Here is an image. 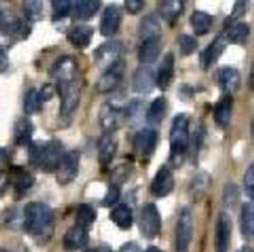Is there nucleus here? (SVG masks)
<instances>
[{
	"label": "nucleus",
	"instance_id": "14",
	"mask_svg": "<svg viewBox=\"0 0 254 252\" xmlns=\"http://www.w3.org/2000/svg\"><path fill=\"white\" fill-rule=\"evenodd\" d=\"M161 32H163V29H161V20L158 14L150 12V14L145 15L141 19L138 29L140 44L144 41H149V40L161 39Z\"/></svg>",
	"mask_w": 254,
	"mask_h": 252
},
{
	"label": "nucleus",
	"instance_id": "43",
	"mask_svg": "<svg viewBox=\"0 0 254 252\" xmlns=\"http://www.w3.org/2000/svg\"><path fill=\"white\" fill-rule=\"evenodd\" d=\"M238 186L236 184H227L223 189V204L226 206H233L238 200Z\"/></svg>",
	"mask_w": 254,
	"mask_h": 252
},
{
	"label": "nucleus",
	"instance_id": "8",
	"mask_svg": "<svg viewBox=\"0 0 254 252\" xmlns=\"http://www.w3.org/2000/svg\"><path fill=\"white\" fill-rule=\"evenodd\" d=\"M81 153L78 151L64 152L56 169V180L61 185L72 183L78 175Z\"/></svg>",
	"mask_w": 254,
	"mask_h": 252
},
{
	"label": "nucleus",
	"instance_id": "49",
	"mask_svg": "<svg viewBox=\"0 0 254 252\" xmlns=\"http://www.w3.org/2000/svg\"><path fill=\"white\" fill-rule=\"evenodd\" d=\"M140 246L138 245L134 241H129V243L124 244L123 246L121 248L119 252H140Z\"/></svg>",
	"mask_w": 254,
	"mask_h": 252
},
{
	"label": "nucleus",
	"instance_id": "37",
	"mask_svg": "<svg viewBox=\"0 0 254 252\" xmlns=\"http://www.w3.org/2000/svg\"><path fill=\"white\" fill-rule=\"evenodd\" d=\"M52 19L61 20L72 12L73 1L71 0H52Z\"/></svg>",
	"mask_w": 254,
	"mask_h": 252
},
{
	"label": "nucleus",
	"instance_id": "54",
	"mask_svg": "<svg viewBox=\"0 0 254 252\" xmlns=\"http://www.w3.org/2000/svg\"><path fill=\"white\" fill-rule=\"evenodd\" d=\"M237 252H253V250L250 248V246H243V248H241Z\"/></svg>",
	"mask_w": 254,
	"mask_h": 252
},
{
	"label": "nucleus",
	"instance_id": "51",
	"mask_svg": "<svg viewBox=\"0 0 254 252\" xmlns=\"http://www.w3.org/2000/svg\"><path fill=\"white\" fill-rule=\"evenodd\" d=\"M83 252H113V251H112V249L109 248L108 245H99V246H94V248L86 249Z\"/></svg>",
	"mask_w": 254,
	"mask_h": 252
},
{
	"label": "nucleus",
	"instance_id": "7",
	"mask_svg": "<svg viewBox=\"0 0 254 252\" xmlns=\"http://www.w3.org/2000/svg\"><path fill=\"white\" fill-rule=\"evenodd\" d=\"M127 69V62L126 60L119 59L118 61L113 62L111 66L106 69V71L102 74L99 77L98 82L96 84V89L98 93H109V92L114 91L119 84L122 82L124 76V72Z\"/></svg>",
	"mask_w": 254,
	"mask_h": 252
},
{
	"label": "nucleus",
	"instance_id": "26",
	"mask_svg": "<svg viewBox=\"0 0 254 252\" xmlns=\"http://www.w3.org/2000/svg\"><path fill=\"white\" fill-rule=\"evenodd\" d=\"M35 127L27 117H20L14 126V141L16 146H30L32 143Z\"/></svg>",
	"mask_w": 254,
	"mask_h": 252
},
{
	"label": "nucleus",
	"instance_id": "21",
	"mask_svg": "<svg viewBox=\"0 0 254 252\" xmlns=\"http://www.w3.org/2000/svg\"><path fill=\"white\" fill-rule=\"evenodd\" d=\"M155 87V74L153 69L141 65L133 75V91L136 93H149Z\"/></svg>",
	"mask_w": 254,
	"mask_h": 252
},
{
	"label": "nucleus",
	"instance_id": "5",
	"mask_svg": "<svg viewBox=\"0 0 254 252\" xmlns=\"http://www.w3.org/2000/svg\"><path fill=\"white\" fill-rule=\"evenodd\" d=\"M193 238V218L189 208H184L179 215L175 230L176 252H189Z\"/></svg>",
	"mask_w": 254,
	"mask_h": 252
},
{
	"label": "nucleus",
	"instance_id": "56",
	"mask_svg": "<svg viewBox=\"0 0 254 252\" xmlns=\"http://www.w3.org/2000/svg\"><path fill=\"white\" fill-rule=\"evenodd\" d=\"M1 14H2V11H0V16H1Z\"/></svg>",
	"mask_w": 254,
	"mask_h": 252
},
{
	"label": "nucleus",
	"instance_id": "10",
	"mask_svg": "<svg viewBox=\"0 0 254 252\" xmlns=\"http://www.w3.org/2000/svg\"><path fill=\"white\" fill-rule=\"evenodd\" d=\"M158 138V132L153 128H143L136 132L133 141L134 154L143 159L151 157L155 152Z\"/></svg>",
	"mask_w": 254,
	"mask_h": 252
},
{
	"label": "nucleus",
	"instance_id": "39",
	"mask_svg": "<svg viewBox=\"0 0 254 252\" xmlns=\"http://www.w3.org/2000/svg\"><path fill=\"white\" fill-rule=\"evenodd\" d=\"M133 173V167L128 163L121 164V166L117 167L113 171H112L111 175V183L112 185H122V184L126 183L129 179V176Z\"/></svg>",
	"mask_w": 254,
	"mask_h": 252
},
{
	"label": "nucleus",
	"instance_id": "29",
	"mask_svg": "<svg viewBox=\"0 0 254 252\" xmlns=\"http://www.w3.org/2000/svg\"><path fill=\"white\" fill-rule=\"evenodd\" d=\"M109 218L121 230H129L133 226V211L128 204H118L111 211Z\"/></svg>",
	"mask_w": 254,
	"mask_h": 252
},
{
	"label": "nucleus",
	"instance_id": "16",
	"mask_svg": "<svg viewBox=\"0 0 254 252\" xmlns=\"http://www.w3.org/2000/svg\"><path fill=\"white\" fill-rule=\"evenodd\" d=\"M122 22V11L117 5L112 4L104 9L99 22V31L103 36H113L118 32Z\"/></svg>",
	"mask_w": 254,
	"mask_h": 252
},
{
	"label": "nucleus",
	"instance_id": "19",
	"mask_svg": "<svg viewBox=\"0 0 254 252\" xmlns=\"http://www.w3.org/2000/svg\"><path fill=\"white\" fill-rule=\"evenodd\" d=\"M174 75H175V56L173 52H168L164 56L155 74V84L161 91H166L173 82Z\"/></svg>",
	"mask_w": 254,
	"mask_h": 252
},
{
	"label": "nucleus",
	"instance_id": "15",
	"mask_svg": "<svg viewBox=\"0 0 254 252\" xmlns=\"http://www.w3.org/2000/svg\"><path fill=\"white\" fill-rule=\"evenodd\" d=\"M122 54V44L118 41H108L103 42L94 50V61L102 67L111 66L113 62L118 61L121 59Z\"/></svg>",
	"mask_w": 254,
	"mask_h": 252
},
{
	"label": "nucleus",
	"instance_id": "53",
	"mask_svg": "<svg viewBox=\"0 0 254 252\" xmlns=\"http://www.w3.org/2000/svg\"><path fill=\"white\" fill-rule=\"evenodd\" d=\"M145 252H164V251L160 250L159 248H156V246H150V248H149Z\"/></svg>",
	"mask_w": 254,
	"mask_h": 252
},
{
	"label": "nucleus",
	"instance_id": "30",
	"mask_svg": "<svg viewBox=\"0 0 254 252\" xmlns=\"http://www.w3.org/2000/svg\"><path fill=\"white\" fill-rule=\"evenodd\" d=\"M240 226L243 238L251 240L254 235V205L252 201H247L242 205Z\"/></svg>",
	"mask_w": 254,
	"mask_h": 252
},
{
	"label": "nucleus",
	"instance_id": "27",
	"mask_svg": "<svg viewBox=\"0 0 254 252\" xmlns=\"http://www.w3.org/2000/svg\"><path fill=\"white\" fill-rule=\"evenodd\" d=\"M161 50H163L161 39L141 42L138 51L139 62L141 65H145V66H148L149 64H153L154 61L158 60L159 55L161 54Z\"/></svg>",
	"mask_w": 254,
	"mask_h": 252
},
{
	"label": "nucleus",
	"instance_id": "22",
	"mask_svg": "<svg viewBox=\"0 0 254 252\" xmlns=\"http://www.w3.org/2000/svg\"><path fill=\"white\" fill-rule=\"evenodd\" d=\"M117 149L118 143L111 134H107L101 139L98 147V163L102 171H106L111 166L117 154Z\"/></svg>",
	"mask_w": 254,
	"mask_h": 252
},
{
	"label": "nucleus",
	"instance_id": "3",
	"mask_svg": "<svg viewBox=\"0 0 254 252\" xmlns=\"http://www.w3.org/2000/svg\"><path fill=\"white\" fill-rule=\"evenodd\" d=\"M64 153V144L59 139L32 142L29 146V163L44 173H54Z\"/></svg>",
	"mask_w": 254,
	"mask_h": 252
},
{
	"label": "nucleus",
	"instance_id": "1",
	"mask_svg": "<svg viewBox=\"0 0 254 252\" xmlns=\"http://www.w3.org/2000/svg\"><path fill=\"white\" fill-rule=\"evenodd\" d=\"M51 76L56 82L55 89L61 99L60 113L62 118H68L78 108L82 94V80L77 61L72 56L60 57L52 66Z\"/></svg>",
	"mask_w": 254,
	"mask_h": 252
},
{
	"label": "nucleus",
	"instance_id": "4",
	"mask_svg": "<svg viewBox=\"0 0 254 252\" xmlns=\"http://www.w3.org/2000/svg\"><path fill=\"white\" fill-rule=\"evenodd\" d=\"M190 147V119L185 113L174 117L170 128V156L169 162L174 168L184 164Z\"/></svg>",
	"mask_w": 254,
	"mask_h": 252
},
{
	"label": "nucleus",
	"instance_id": "18",
	"mask_svg": "<svg viewBox=\"0 0 254 252\" xmlns=\"http://www.w3.org/2000/svg\"><path fill=\"white\" fill-rule=\"evenodd\" d=\"M216 79H217L218 86L225 94L233 96V93L240 88L241 75L235 67L226 66L220 69L216 74Z\"/></svg>",
	"mask_w": 254,
	"mask_h": 252
},
{
	"label": "nucleus",
	"instance_id": "28",
	"mask_svg": "<svg viewBox=\"0 0 254 252\" xmlns=\"http://www.w3.org/2000/svg\"><path fill=\"white\" fill-rule=\"evenodd\" d=\"M185 9V2L181 0H166L160 1L159 5V16L163 17L169 24H175Z\"/></svg>",
	"mask_w": 254,
	"mask_h": 252
},
{
	"label": "nucleus",
	"instance_id": "42",
	"mask_svg": "<svg viewBox=\"0 0 254 252\" xmlns=\"http://www.w3.org/2000/svg\"><path fill=\"white\" fill-rule=\"evenodd\" d=\"M119 198H121V188L111 184L108 188V191L106 193L104 198L102 199L101 205L104 206V208H111V206L116 205L118 203Z\"/></svg>",
	"mask_w": 254,
	"mask_h": 252
},
{
	"label": "nucleus",
	"instance_id": "36",
	"mask_svg": "<svg viewBox=\"0 0 254 252\" xmlns=\"http://www.w3.org/2000/svg\"><path fill=\"white\" fill-rule=\"evenodd\" d=\"M42 104L39 89L30 88L24 97V112L29 116L31 114H37L42 111Z\"/></svg>",
	"mask_w": 254,
	"mask_h": 252
},
{
	"label": "nucleus",
	"instance_id": "9",
	"mask_svg": "<svg viewBox=\"0 0 254 252\" xmlns=\"http://www.w3.org/2000/svg\"><path fill=\"white\" fill-rule=\"evenodd\" d=\"M127 121L124 108L114 106L111 102H104L99 109V123L104 132L108 134L118 131Z\"/></svg>",
	"mask_w": 254,
	"mask_h": 252
},
{
	"label": "nucleus",
	"instance_id": "17",
	"mask_svg": "<svg viewBox=\"0 0 254 252\" xmlns=\"http://www.w3.org/2000/svg\"><path fill=\"white\" fill-rule=\"evenodd\" d=\"M88 230L74 224V225L71 226L64 235V239H62V246H64V251L74 252L83 249L84 246L88 244Z\"/></svg>",
	"mask_w": 254,
	"mask_h": 252
},
{
	"label": "nucleus",
	"instance_id": "48",
	"mask_svg": "<svg viewBox=\"0 0 254 252\" xmlns=\"http://www.w3.org/2000/svg\"><path fill=\"white\" fill-rule=\"evenodd\" d=\"M10 164V156L7 149L0 148V173H5Z\"/></svg>",
	"mask_w": 254,
	"mask_h": 252
},
{
	"label": "nucleus",
	"instance_id": "33",
	"mask_svg": "<svg viewBox=\"0 0 254 252\" xmlns=\"http://www.w3.org/2000/svg\"><path fill=\"white\" fill-rule=\"evenodd\" d=\"M166 108H168V102L165 97H158L151 102L148 112H146V121L150 126H159L165 118Z\"/></svg>",
	"mask_w": 254,
	"mask_h": 252
},
{
	"label": "nucleus",
	"instance_id": "45",
	"mask_svg": "<svg viewBox=\"0 0 254 252\" xmlns=\"http://www.w3.org/2000/svg\"><path fill=\"white\" fill-rule=\"evenodd\" d=\"M124 5H126L127 11L130 12V14H136L145 6V1H143V0H126Z\"/></svg>",
	"mask_w": 254,
	"mask_h": 252
},
{
	"label": "nucleus",
	"instance_id": "2",
	"mask_svg": "<svg viewBox=\"0 0 254 252\" xmlns=\"http://www.w3.org/2000/svg\"><path fill=\"white\" fill-rule=\"evenodd\" d=\"M24 230L35 240L47 243L55 230L54 210L41 201H31L24 208Z\"/></svg>",
	"mask_w": 254,
	"mask_h": 252
},
{
	"label": "nucleus",
	"instance_id": "50",
	"mask_svg": "<svg viewBox=\"0 0 254 252\" xmlns=\"http://www.w3.org/2000/svg\"><path fill=\"white\" fill-rule=\"evenodd\" d=\"M7 184H9L7 176L5 175V173H0V196L4 195V193L6 191Z\"/></svg>",
	"mask_w": 254,
	"mask_h": 252
},
{
	"label": "nucleus",
	"instance_id": "12",
	"mask_svg": "<svg viewBox=\"0 0 254 252\" xmlns=\"http://www.w3.org/2000/svg\"><path fill=\"white\" fill-rule=\"evenodd\" d=\"M232 219L226 211H221L216 224V252H228L232 238Z\"/></svg>",
	"mask_w": 254,
	"mask_h": 252
},
{
	"label": "nucleus",
	"instance_id": "34",
	"mask_svg": "<svg viewBox=\"0 0 254 252\" xmlns=\"http://www.w3.org/2000/svg\"><path fill=\"white\" fill-rule=\"evenodd\" d=\"M97 220V211L94 210L91 204H81L77 208L76 213V225L81 226L88 230Z\"/></svg>",
	"mask_w": 254,
	"mask_h": 252
},
{
	"label": "nucleus",
	"instance_id": "6",
	"mask_svg": "<svg viewBox=\"0 0 254 252\" xmlns=\"http://www.w3.org/2000/svg\"><path fill=\"white\" fill-rule=\"evenodd\" d=\"M141 235L153 240L161 233V216L155 204L148 203L141 208L140 220H139Z\"/></svg>",
	"mask_w": 254,
	"mask_h": 252
},
{
	"label": "nucleus",
	"instance_id": "44",
	"mask_svg": "<svg viewBox=\"0 0 254 252\" xmlns=\"http://www.w3.org/2000/svg\"><path fill=\"white\" fill-rule=\"evenodd\" d=\"M243 181H245V189L247 195L250 196L251 199H253L254 196V166L251 164L248 167L247 171L245 174V178H243Z\"/></svg>",
	"mask_w": 254,
	"mask_h": 252
},
{
	"label": "nucleus",
	"instance_id": "13",
	"mask_svg": "<svg viewBox=\"0 0 254 252\" xmlns=\"http://www.w3.org/2000/svg\"><path fill=\"white\" fill-rule=\"evenodd\" d=\"M7 181L12 184V188L16 195L22 196L27 190L32 188L35 184V178L30 171H27L24 167H9V175Z\"/></svg>",
	"mask_w": 254,
	"mask_h": 252
},
{
	"label": "nucleus",
	"instance_id": "20",
	"mask_svg": "<svg viewBox=\"0 0 254 252\" xmlns=\"http://www.w3.org/2000/svg\"><path fill=\"white\" fill-rule=\"evenodd\" d=\"M227 46V40H226L225 34L216 37L200 55V65L202 70H208L222 55Z\"/></svg>",
	"mask_w": 254,
	"mask_h": 252
},
{
	"label": "nucleus",
	"instance_id": "32",
	"mask_svg": "<svg viewBox=\"0 0 254 252\" xmlns=\"http://www.w3.org/2000/svg\"><path fill=\"white\" fill-rule=\"evenodd\" d=\"M191 26H192L193 32L198 36H202V35L208 34V31L212 27L213 22V16L210 15L208 12L201 11V10H196L192 12L190 17Z\"/></svg>",
	"mask_w": 254,
	"mask_h": 252
},
{
	"label": "nucleus",
	"instance_id": "25",
	"mask_svg": "<svg viewBox=\"0 0 254 252\" xmlns=\"http://www.w3.org/2000/svg\"><path fill=\"white\" fill-rule=\"evenodd\" d=\"M211 181L212 180H211L210 174L206 171L198 173L197 175L193 176L190 183V188H189V195L192 203H198L205 198L211 186Z\"/></svg>",
	"mask_w": 254,
	"mask_h": 252
},
{
	"label": "nucleus",
	"instance_id": "40",
	"mask_svg": "<svg viewBox=\"0 0 254 252\" xmlns=\"http://www.w3.org/2000/svg\"><path fill=\"white\" fill-rule=\"evenodd\" d=\"M22 10L29 21H36L40 19L42 11V1L40 0H29V1H24L22 5Z\"/></svg>",
	"mask_w": 254,
	"mask_h": 252
},
{
	"label": "nucleus",
	"instance_id": "38",
	"mask_svg": "<svg viewBox=\"0 0 254 252\" xmlns=\"http://www.w3.org/2000/svg\"><path fill=\"white\" fill-rule=\"evenodd\" d=\"M21 29V22L12 15L1 14L0 16V31L4 35H15Z\"/></svg>",
	"mask_w": 254,
	"mask_h": 252
},
{
	"label": "nucleus",
	"instance_id": "55",
	"mask_svg": "<svg viewBox=\"0 0 254 252\" xmlns=\"http://www.w3.org/2000/svg\"><path fill=\"white\" fill-rule=\"evenodd\" d=\"M0 252H10V251H7V250H4V249H0Z\"/></svg>",
	"mask_w": 254,
	"mask_h": 252
},
{
	"label": "nucleus",
	"instance_id": "23",
	"mask_svg": "<svg viewBox=\"0 0 254 252\" xmlns=\"http://www.w3.org/2000/svg\"><path fill=\"white\" fill-rule=\"evenodd\" d=\"M93 34V27L87 24H81L76 25L69 30L67 34V39L71 42L72 46L77 47V49H86L91 45Z\"/></svg>",
	"mask_w": 254,
	"mask_h": 252
},
{
	"label": "nucleus",
	"instance_id": "24",
	"mask_svg": "<svg viewBox=\"0 0 254 252\" xmlns=\"http://www.w3.org/2000/svg\"><path fill=\"white\" fill-rule=\"evenodd\" d=\"M233 104H235V99H233V96H230V94H225L218 101L213 111V119L217 126L226 128L230 124L233 113Z\"/></svg>",
	"mask_w": 254,
	"mask_h": 252
},
{
	"label": "nucleus",
	"instance_id": "46",
	"mask_svg": "<svg viewBox=\"0 0 254 252\" xmlns=\"http://www.w3.org/2000/svg\"><path fill=\"white\" fill-rule=\"evenodd\" d=\"M246 7H247V2L246 1H236L235 6H233L232 15L230 16V20H237L241 16H243L246 12Z\"/></svg>",
	"mask_w": 254,
	"mask_h": 252
},
{
	"label": "nucleus",
	"instance_id": "52",
	"mask_svg": "<svg viewBox=\"0 0 254 252\" xmlns=\"http://www.w3.org/2000/svg\"><path fill=\"white\" fill-rule=\"evenodd\" d=\"M6 67H7V56L6 54H5L4 49L0 46V72L4 71Z\"/></svg>",
	"mask_w": 254,
	"mask_h": 252
},
{
	"label": "nucleus",
	"instance_id": "35",
	"mask_svg": "<svg viewBox=\"0 0 254 252\" xmlns=\"http://www.w3.org/2000/svg\"><path fill=\"white\" fill-rule=\"evenodd\" d=\"M250 32L251 30L247 22H237V24L232 25V26L227 30L225 36L227 42L243 45L247 41L248 36H250Z\"/></svg>",
	"mask_w": 254,
	"mask_h": 252
},
{
	"label": "nucleus",
	"instance_id": "11",
	"mask_svg": "<svg viewBox=\"0 0 254 252\" xmlns=\"http://www.w3.org/2000/svg\"><path fill=\"white\" fill-rule=\"evenodd\" d=\"M174 188H175V179L169 167H160L151 180V194L156 198H165L173 193Z\"/></svg>",
	"mask_w": 254,
	"mask_h": 252
},
{
	"label": "nucleus",
	"instance_id": "41",
	"mask_svg": "<svg viewBox=\"0 0 254 252\" xmlns=\"http://www.w3.org/2000/svg\"><path fill=\"white\" fill-rule=\"evenodd\" d=\"M178 42L183 56H190V55H192L198 49L197 40L193 36H191V35H181V36H179Z\"/></svg>",
	"mask_w": 254,
	"mask_h": 252
},
{
	"label": "nucleus",
	"instance_id": "47",
	"mask_svg": "<svg viewBox=\"0 0 254 252\" xmlns=\"http://www.w3.org/2000/svg\"><path fill=\"white\" fill-rule=\"evenodd\" d=\"M39 93H40V97H41L42 102L50 101L55 94V87L50 84H44L42 88L39 91Z\"/></svg>",
	"mask_w": 254,
	"mask_h": 252
},
{
	"label": "nucleus",
	"instance_id": "31",
	"mask_svg": "<svg viewBox=\"0 0 254 252\" xmlns=\"http://www.w3.org/2000/svg\"><path fill=\"white\" fill-rule=\"evenodd\" d=\"M101 5L102 1L99 0H79V1H73L72 11H73L76 19L88 20L94 16Z\"/></svg>",
	"mask_w": 254,
	"mask_h": 252
}]
</instances>
